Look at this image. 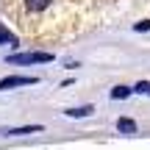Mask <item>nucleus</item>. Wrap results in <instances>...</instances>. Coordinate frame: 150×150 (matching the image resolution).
<instances>
[{"mask_svg": "<svg viewBox=\"0 0 150 150\" xmlns=\"http://www.w3.org/2000/svg\"><path fill=\"white\" fill-rule=\"evenodd\" d=\"M8 64H45V61H53L50 53H14L8 56Z\"/></svg>", "mask_w": 150, "mask_h": 150, "instance_id": "f257e3e1", "label": "nucleus"}, {"mask_svg": "<svg viewBox=\"0 0 150 150\" xmlns=\"http://www.w3.org/2000/svg\"><path fill=\"white\" fill-rule=\"evenodd\" d=\"M36 78L33 75H8L0 81V89H14V86H33Z\"/></svg>", "mask_w": 150, "mask_h": 150, "instance_id": "f03ea898", "label": "nucleus"}, {"mask_svg": "<svg viewBox=\"0 0 150 150\" xmlns=\"http://www.w3.org/2000/svg\"><path fill=\"white\" fill-rule=\"evenodd\" d=\"M42 125H22V128H11L6 131V136H25V134H42Z\"/></svg>", "mask_w": 150, "mask_h": 150, "instance_id": "7ed1b4c3", "label": "nucleus"}, {"mask_svg": "<svg viewBox=\"0 0 150 150\" xmlns=\"http://www.w3.org/2000/svg\"><path fill=\"white\" fill-rule=\"evenodd\" d=\"M117 131L120 134H136V122L131 117H120L117 120Z\"/></svg>", "mask_w": 150, "mask_h": 150, "instance_id": "20e7f679", "label": "nucleus"}, {"mask_svg": "<svg viewBox=\"0 0 150 150\" xmlns=\"http://www.w3.org/2000/svg\"><path fill=\"white\" fill-rule=\"evenodd\" d=\"M92 111H95V108H92V106H81V108H67V117H89V114Z\"/></svg>", "mask_w": 150, "mask_h": 150, "instance_id": "39448f33", "label": "nucleus"}, {"mask_svg": "<svg viewBox=\"0 0 150 150\" xmlns=\"http://www.w3.org/2000/svg\"><path fill=\"white\" fill-rule=\"evenodd\" d=\"M50 6V0H25V8L28 11H45Z\"/></svg>", "mask_w": 150, "mask_h": 150, "instance_id": "423d86ee", "label": "nucleus"}, {"mask_svg": "<svg viewBox=\"0 0 150 150\" xmlns=\"http://www.w3.org/2000/svg\"><path fill=\"white\" fill-rule=\"evenodd\" d=\"M131 92H134V89H128V86H114V89H111V97H114V100H125Z\"/></svg>", "mask_w": 150, "mask_h": 150, "instance_id": "0eeeda50", "label": "nucleus"}, {"mask_svg": "<svg viewBox=\"0 0 150 150\" xmlns=\"http://www.w3.org/2000/svg\"><path fill=\"white\" fill-rule=\"evenodd\" d=\"M0 42H8V45H17V36H11L3 25H0Z\"/></svg>", "mask_w": 150, "mask_h": 150, "instance_id": "6e6552de", "label": "nucleus"}, {"mask_svg": "<svg viewBox=\"0 0 150 150\" xmlns=\"http://www.w3.org/2000/svg\"><path fill=\"white\" fill-rule=\"evenodd\" d=\"M134 92H139V95H150V83H147V81H139V83L134 86Z\"/></svg>", "mask_w": 150, "mask_h": 150, "instance_id": "1a4fd4ad", "label": "nucleus"}, {"mask_svg": "<svg viewBox=\"0 0 150 150\" xmlns=\"http://www.w3.org/2000/svg\"><path fill=\"white\" fill-rule=\"evenodd\" d=\"M136 31H150V20H142V22H136Z\"/></svg>", "mask_w": 150, "mask_h": 150, "instance_id": "9d476101", "label": "nucleus"}]
</instances>
